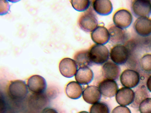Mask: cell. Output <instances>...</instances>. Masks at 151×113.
I'll return each instance as SVG.
<instances>
[{
  "mask_svg": "<svg viewBox=\"0 0 151 113\" xmlns=\"http://www.w3.org/2000/svg\"><path fill=\"white\" fill-rule=\"evenodd\" d=\"M84 100L88 104H93L99 102L101 97V94L98 87L95 86H88L83 91Z\"/></svg>",
  "mask_w": 151,
  "mask_h": 113,
  "instance_id": "cell-13",
  "label": "cell"
},
{
  "mask_svg": "<svg viewBox=\"0 0 151 113\" xmlns=\"http://www.w3.org/2000/svg\"><path fill=\"white\" fill-rule=\"evenodd\" d=\"M140 65L142 69L147 72H151V54H147L141 58Z\"/></svg>",
  "mask_w": 151,
  "mask_h": 113,
  "instance_id": "cell-25",
  "label": "cell"
},
{
  "mask_svg": "<svg viewBox=\"0 0 151 113\" xmlns=\"http://www.w3.org/2000/svg\"><path fill=\"white\" fill-rule=\"evenodd\" d=\"M78 66L75 61L70 58H65L60 62L59 68L61 74L66 78H71L75 75Z\"/></svg>",
  "mask_w": 151,
  "mask_h": 113,
  "instance_id": "cell-8",
  "label": "cell"
},
{
  "mask_svg": "<svg viewBox=\"0 0 151 113\" xmlns=\"http://www.w3.org/2000/svg\"><path fill=\"white\" fill-rule=\"evenodd\" d=\"M135 93L132 89L127 87L119 89L116 94L117 103L121 106L128 105L132 103L134 99Z\"/></svg>",
  "mask_w": 151,
  "mask_h": 113,
  "instance_id": "cell-11",
  "label": "cell"
},
{
  "mask_svg": "<svg viewBox=\"0 0 151 113\" xmlns=\"http://www.w3.org/2000/svg\"><path fill=\"white\" fill-rule=\"evenodd\" d=\"M139 109L140 113H151V98L143 100L139 104Z\"/></svg>",
  "mask_w": 151,
  "mask_h": 113,
  "instance_id": "cell-26",
  "label": "cell"
},
{
  "mask_svg": "<svg viewBox=\"0 0 151 113\" xmlns=\"http://www.w3.org/2000/svg\"><path fill=\"white\" fill-rule=\"evenodd\" d=\"M92 41L96 44L104 45L109 40L108 30L104 26H98L91 34Z\"/></svg>",
  "mask_w": 151,
  "mask_h": 113,
  "instance_id": "cell-16",
  "label": "cell"
},
{
  "mask_svg": "<svg viewBox=\"0 0 151 113\" xmlns=\"http://www.w3.org/2000/svg\"><path fill=\"white\" fill-rule=\"evenodd\" d=\"M27 85L29 90L35 94L44 93L47 87L45 79L38 75H34L30 77L27 80Z\"/></svg>",
  "mask_w": 151,
  "mask_h": 113,
  "instance_id": "cell-7",
  "label": "cell"
},
{
  "mask_svg": "<svg viewBox=\"0 0 151 113\" xmlns=\"http://www.w3.org/2000/svg\"><path fill=\"white\" fill-rule=\"evenodd\" d=\"M94 10L98 14L103 16L110 14L113 9L111 2L108 0H96L93 1Z\"/></svg>",
  "mask_w": 151,
  "mask_h": 113,
  "instance_id": "cell-18",
  "label": "cell"
},
{
  "mask_svg": "<svg viewBox=\"0 0 151 113\" xmlns=\"http://www.w3.org/2000/svg\"><path fill=\"white\" fill-rule=\"evenodd\" d=\"M98 87L101 94L107 97H114L118 90V87L115 81L107 79L102 81Z\"/></svg>",
  "mask_w": 151,
  "mask_h": 113,
  "instance_id": "cell-12",
  "label": "cell"
},
{
  "mask_svg": "<svg viewBox=\"0 0 151 113\" xmlns=\"http://www.w3.org/2000/svg\"><path fill=\"white\" fill-rule=\"evenodd\" d=\"M134 27L139 35L148 36L151 34V19L147 16L138 17L134 23Z\"/></svg>",
  "mask_w": 151,
  "mask_h": 113,
  "instance_id": "cell-10",
  "label": "cell"
},
{
  "mask_svg": "<svg viewBox=\"0 0 151 113\" xmlns=\"http://www.w3.org/2000/svg\"><path fill=\"white\" fill-rule=\"evenodd\" d=\"M29 103L35 108H40L46 105L49 99L44 93L33 94L29 97Z\"/></svg>",
  "mask_w": 151,
  "mask_h": 113,
  "instance_id": "cell-21",
  "label": "cell"
},
{
  "mask_svg": "<svg viewBox=\"0 0 151 113\" xmlns=\"http://www.w3.org/2000/svg\"><path fill=\"white\" fill-rule=\"evenodd\" d=\"M139 81V73L137 71L130 69L124 70L120 77V81L122 85L130 88L136 87Z\"/></svg>",
  "mask_w": 151,
  "mask_h": 113,
  "instance_id": "cell-9",
  "label": "cell"
},
{
  "mask_svg": "<svg viewBox=\"0 0 151 113\" xmlns=\"http://www.w3.org/2000/svg\"><path fill=\"white\" fill-rule=\"evenodd\" d=\"M70 1L73 8L79 11H86L90 4V1L88 0H71Z\"/></svg>",
  "mask_w": 151,
  "mask_h": 113,
  "instance_id": "cell-24",
  "label": "cell"
},
{
  "mask_svg": "<svg viewBox=\"0 0 151 113\" xmlns=\"http://www.w3.org/2000/svg\"><path fill=\"white\" fill-rule=\"evenodd\" d=\"M41 113H58V112L53 108L47 107L44 108Z\"/></svg>",
  "mask_w": 151,
  "mask_h": 113,
  "instance_id": "cell-29",
  "label": "cell"
},
{
  "mask_svg": "<svg viewBox=\"0 0 151 113\" xmlns=\"http://www.w3.org/2000/svg\"><path fill=\"white\" fill-rule=\"evenodd\" d=\"M109 40L116 45L122 44L126 40L127 35L124 29L112 25L108 29Z\"/></svg>",
  "mask_w": 151,
  "mask_h": 113,
  "instance_id": "cell-15",
  "label": "cell"
},
{
  "mask_svg": "<svg viewBox=\"0 0 151 113\" xmlns=\"http://www.w3.org/2000/svg\"><path fill=\"white\" fill-rule=\"evenodd\" d=\"M147 90L145 87L142 86L139 89L137 90L135 93L134 100L132 103L135 104L138 107L140 103L145 99L148 98L149 94Z\"/></svg>",
  "mask_w": 151,
  "mask_h": 113,
  "instance_id": "cell-22",
  "label": "cell"
},
{
  "mask_svg": "<svg viewBox=\"0 0 151 113\" xmlns=\"http://www.w3.org/2000/svg\"><path fill=\"white\" fill-rule=\"evenodd\" d=\"M74 59L79 68L89 67L93 64L89 56L88 50H81L77 52L75 54Z\"/></svg>",
  "mask_w": 151,
  "mask_h": 113,
  "instance_id": "cell-20",
  "label": "cell"
},
{
  "mask_svg": "<svg viewBox=\"0 0 151 113\" xmlns=\"http://www.w3.org/2000/svg\"><path fill=\"white\" fill-rule=\"evenodd\" d=\"M27 87L25 82L23 80L12 81L8 87V95L14 100H18L24 99L28 92Z\"/></svg>",
  "mask_w": 151,
  "mask_h": 113,
  "instance_id": "cell-3",
  "label": "cell"
},
{
  "mask_svg": "<svg viewBox=\"0 0 151 113\" xmlns=\"http://www.w3.org/2000/svg\"><path fill=\"white\" fill-rule=\"evenodd\" d=\"M93 74L89 67L79 68L75 75L76 82L81 85L87 84L93 79Z\"/></svg>",
  "mask_w": 151,
  "mask_h": 113,
  "instance_id": "cell-17",
  "label": "cell"
},
{
  "mask_svg": "<svg viewBox=\"0 0 151 113\" xmlns=\"http://www.w3.org/2000/svg\"><path fill=\"white\" fill-rule=\"evenodd\" d=\"M113 20L115 25L124 29L129 27L133 20L132 14L128 10L120 9L114 14Z\"/></svg>",
  "mask_w": 151,
  "mask_h": 113,
  "instance_id": "cell-5",
  "label": "cell"
},
{
  "mask_svg": "<svg viewBox=\"0 0 151 113\" xmlns=\"http://www.w3.org/2000/svg\"><path fill=\"white\" fill-rule=\"evenodd\" d=\"M78 113H89L88 112L85 111H82L79 112Z\"/></svg>",
  "mask_w": 151,
  "mask_h": 113,
  "instance_id": "cell-31",
  "label": "cell"
},
{
  "mask_svg": "<svg viewBox=\"0 0 151 113\" xmlns=\"http://www.w3.org/2000/svg\"><path fill=\"white\" fill-rule=\"evenodd\" d=\"M129 56V51L127 46L122 44L114 46L111 50L110 56L112 61L118 65H122L126 63Z\"/></svg>",
  "mask_w": 151,
  "mask_h": 113,
  "instance_id": "cell-4",
  "label": "cell"
},
{
  "mask_svg": "<svg viewBox=\"0 0 151 113\" xmlns=\"http://www.w3.org/2000/svg\"><path fill=\"white\" fill-rule=\"evenodd\" d=\"M88 50L91 60L93 64H102L106 62L109 58V50L104 45L95 44Z\"/></svg>",
  "mask_w": 151,
  "mask_h": 113,
  "instance_id": "cell-2",
  "label": "cell"
},
{
  "mask_svg": "<svg viewBox=\"0 0 151 113\" xmlns=\"http://www.w3.org/2000/svg\"><path fill=\"white\" fill-rule=\"evenodd\" d=\"M111 113H131L130 109L127 107L118 106L112 111Z\"/></svg>",
  "mask_w": 151,
  "mask_h": 113,
  "instance_id": "cell-27",
  "label": "cell"
},
{
  "mask_svg": "<svg viewBox=\"0 0 151 113\" xmlns=\"http://www.w3.org/2000/svg\"><path fill=\"white\" fill-rule=\"evenodd\" d=\"M131 8L134 14L138 18L149 17L151 14V2L150 0H134L132 3Z\"/></svg>",
  "mask_w": 151,
  "mask_h": 113,
  "instance_id": "cell-6",
  "label": "cell"
},
{
  "mask_svg": "<svg viewBox=\"0 0 151 113\" xmlns=\"http://www.w3.org/2000/svg\"><path fill=\"white\" fill-rule=\"evenodd\" d=\"M78 24L82 30L87 32H92L98 26L97 18L91 8L82 13Z\"/></svg>",
  "mask_w": 151,
  "mask_h": 113,
  "instance_id": "cell-1",
  "label": "cell"
},
{
  "mask_svg": "<svg viewBox=\"0 0 151 113\" xmlns=\"http://www.w3.org/2000/svg\"><path fill=\"white\" fill-rule=\"evenodd\" d=\"M65 92L68 97L75 99L81 97L83 92V89L80 84L76 82L72 81L67 85Z\"/></svg>",
  "mask_w": 151,
  "mask_h": 113,
  "instance_id": "cell-19",
  "label": "cell"
},
{
  "mask_svg": "<svg viewBox=\"0 0 151 113\" xmlns=\"http://www.w3.org/2000/svg\"><path fill=\"white\" fill-rule=\"evenodd\" d=\"M101 71L104 77L115 80L117 79L119 76L121 69L118 64L113 62L108 61L103 65Z\"/></svg>",
  "mask_w": 151,
  "mask_h": 113,
  "instance_id": "cell-14",
  "label": "cell"
},
{
  "mask_svg": "<svg viewBox=\"0 0 151 113\" xmlns=\"http://www.w3.org/2000/svg\"><path fill=\"white\" fill-rule=\"evenodd\" d=\"M146 84L148 89L151 92V75L148 78Z\"/></svg>",
  "mask_w": 151,
  "mask_h": 113,
  "instance_id": "cell-30",
  "label": "cell"
},
{
  "mask_svg": "<svg viewBox=\"0 0 151 113\" xmlns=\"http://www.w3.org/2000/svg\"><path fill=\"white\" fill-rule=\"evenodd\" d=\"M2 2H0L1 6L2 8H0L1 15H4L9 10L10 6L8 2L6 1H1Z\"/></svg>",
  "mask_w": 151,
  "mask_h": 113,
  "instance_id": "cell-28",
  "label": "cell"
},
{
  "mask_svg": "<svg viewBox=\"0 0 151 113\" xmlns=\"http://www.w3.org/2000/svg\"><path fill=\"white\" fill-rule=\"evenodd\" d=\"M90 113H110L107 104L103 102H99L93 104L90 107Z\"/></svg>",
  "mask_w": 151,
  "mask_h": 113,
  "instance_id": "cell-23",
  "label": "cell"
}]
</instances>
